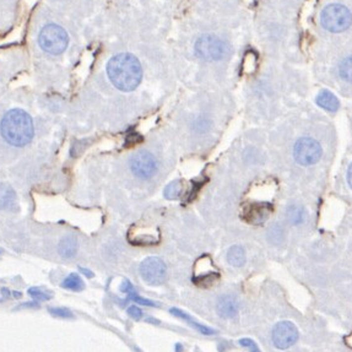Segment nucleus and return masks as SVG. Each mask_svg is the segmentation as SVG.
Instances as JSON below:
<instances>
[{"label": "nucleus", "instance_id": "15", "mask_svg": "<svg viewBox=\"0 0 352 352\" xmlns=\"http://www.w3.org/2000/svg\"><path fill=\"white\" fill-rule=\"evenodd\" d=\"M58 252L63 258H73L78 252V241H76L75 237H64L62 241L59 242V246H58Z\"/></svg>", "mask_w": 352, "mask_h": 352}, {"label": "nucleus", "instance_id": "14", "mask_svg": "<svg viewBox=\"0 0 352 352\" xmlns=\"http://www.w3.org/2000/svg\"><path fill=\"white\" fill-rule=\"evenodd\" d=\"M317 103L319 104L321 108H324L325 111L329 112H336L340 107L339 99L336 98V96L334 93H331L330 91H321V92L317 97Z\"/></svg>", "mask_w": 352, "mask_h": 352}, {"label": "nucleus", "instance_id": "19", "mask_svg": "<svg viewBox=\"0 0 352 352\" xmlns=\"http://www.w3.org/2000/svg\"><path fill=\"white\" fill-rule=\"evenodd\" d=\"M339 71H340V76L344 80L352 83V57L346 58L341 62Z\"/></svg>", "mask_w": 352, "mask_h": 352}, {"label": "nucleus", "instance_id": "17", "mask_svg": "<svg viewBox=\"0 0 352 352\" xmlns=\"http://www.w3.org/2000/svg\"><path fill=\"white\" fill-rule=\"evenodd\" d=\"M62 287L66 288L70 291H83L85 288V284H84L83 279L79 276L78 274H70L68 277H65L64 281L62 282Z\"/></svg>", "mask_w": 352, "mask_h": 352}, {"label": "nucleus", "instance_id": "29", "mask_svg": "<svg viewBox=\"0 0 352 352\" xmlns=\"http://www.w3.org/2000/svg\"><path fill=\"white\" fill-rule=\"evenodd\" d=\"M0 253H1V251H0Z\"/></svg>", "mask_w": 352, "mask_h": 352}, {"label": "nucleus", "instance_id": "5", "mask_svg": "<svg viewBox=\"0 0 352 352\" xmlns=\"http://www.w3.org/2000/svg\"><path fill=\"white\" fill-rule=\"evenodd\" d=\"M195 53L204 60H221L228 54V47L216 36L205 35L196 41Z\"/></svg>", "mask_w": 352, "mask_h": 352}, {"label": "nucleus", "instance_id": "6", "mask_svg": "<svg viewBox=\"0 0 352 352\" xmlns=\"http://www.w3.org/2000/svg\"><path fill=\"white\" fill-rule=\"evenodd\" d=\"M293 156L300 165H314L320 160L321 146L312 137H302L295 145Z\"/></svg>", "mask_w": 352, "mask_h": 352}, {"label": "nucleus", "instance_id": "16", "mask_svg": "<svg viewBox=\"0 0 352 352\" xmlns=\"http://www.w3.org/2000/svg\"><path fill=\"white\" fill-rule=\"evenodd\" d=\"M227 260L232 266H243L246 263V252L239 246L231 247L227 252Z\"/></svg>", "mask_w": 352, "mask_h": 352}, {"label": "nucleus", "instance_id": "18", "mask_svg": "<svg viewBox=\"0 0 352 352\" xmlns=\"http://www.w3.org/2000/svg\"><path fill=\"white\" fill-rule=\"evenodd\" d=\"M183 185L180 180H175V182L170 183L165 189V196L167 199H177L179 198L182 194Z\"/></svg>", "mask_w": 352, "mask_h": 352}, {"label": "nucleus", "instance_id": "27", "mask_svg": "<svg viewBox=\"0 0 352 352\" xmlns=\"http://www.w3.org/2000/svg\"><path fill=\"white\" fill-rule=\"evenodd\" d=\"M348 182L349 184H350V187L352 188V165L349 167V171H348Z\"/></svg>", "mask_w": 352, "mask_h": 352}, {"label": "nucleus", "instance_id": "22", "mask_svg": "<svg viewBox=\"0 0 352 352\" xmlns=\"http://www.w3.org/2000/svg\"><path fill=\"white\" fill-rule=\"evenodd\" d=\"M239 345L243 346V348H246V349H248V350H251V352H260L259 348H258V345L256 344V341H253L252 339H248V338L241 339V340H239Z\"/></svg>", "mask_w": 352, "mask_h": 352}, {"label": "nucleus", "instance_id": "23", "mask_svg": "<svg viewBox=\"0 0 352 352\" xmlns=\"http://www.w3.org/2000/svg\"><path fill=\"white\" fill-rule=\"evenodd\" d=\"M128 297H129V300L134 301V302L139 303V305H142V306H156L154 302H152V301L146 300V298L140 297L139 295H136V293H135V291H134V292L129 293Z\"/></svg>", "mask_w": 352, "mask_h": 352}, {"label": "nucleus", "instance_id": "8", "mask_svg": "<svg viewBox=\"0 0 352 352\" xmlns=\"http://www.w3.org/2000/svg\"><path fill=\"white\" fill-rule=\"evenodd\" d=\"M298 340V330L291 321H280L272 329V343L280 350H286Z\"/></svg>", "mask_w": 352, "mask_h": 352}, {"label": "nucleus", "instance_id": "9", "mask_svg": "<svg viewBox=\"0 0 352 352\" xmlns=\"http://www.w3.org/2000/svg\"><path fill=\"white\" fill-rule=\"evenodd\" d=\"M130 170L136 177L150 178L155 175L157 170V163L155 157L147 151H139L130 159Z\"/></svg>", "mask_w": 352, "mask_h": 352}, {"label": "nucleus", "instance_id": "20", "mask_svg": "<svg viewBox=\"0 0 352 352\" xmlns=\"http://www.w3.org/2000/svg\"><path fill=\"white\" fill-rule=\"evenodd\" d=\"M29 295L31 296L33 300L36 301H49L50 298H52V295H50L49 292H47V291L42 290V288L40 287H31L29 290Z\"/></svg>", "mask_w": 352, "mask_h": 352}, {"label": "nucleus", "instance_id": "21", "mask_svg": "<svg viewBox=\"0 0 352 352\" xmlns=\"http://www.w3.org/2000/svg\"><path fill=\"white\" fill-rule=\"evenodd\" d=\"M49 313L55 318H63V319H69V318H74L73 312L68 308L57 307V308H49Z\"/></svg>", "mask_w": 352, "mask_h": 352}, {"label": "nucleus", "instance_id": "7", "mask_svg": "<svg viewBox=\"0 0 352 352\" xmlns=\"http://www.w3.org/2000/svg\"><path fill=\"white\" fill-rule=\"evenodd\" d=\"M140 274L146 284L159 286L165 282L167 269H166L165 263L160 258L150 257L146 258L140 265Z\"/></svg>", "mask_w": 352, "mask_h": 352}, {"label": "nucleus", "instance_id": "12", "mask_svg": "<svg viewBox=\"0 0 352 352\" xmlns=\"http://www.w3.org/2000/svg\"><path fill=\"white\" fill-rule=\"evenodd\" d=\"M16 208V194L11 187L0 184V209L14 210Z\"/></svg>", "mask_w": 352, "mask_h": 352}, {"label": "nucleus", "instance_id": "2", "mask_svg": "<svg viewBox=\"0 0 352 352\" xmlns=\"http://www.w3.org/2000/svg\"><path fill=\"white\" fill-rule=\"evenodd\" d=\"M1 135L10 145L25 146L33 137V123L29 114L22 109H11L0 124Z\"/></svg>", "mask_w": 352, "mask_h": 352}, {"label": "nucleus", "instance_id": "28", "mask_svg": "<svg viewBox=\"0 0 352 352\" xmlns=\"http://www.w3.org/2000/svg\"><path fill=\"white\" fill-rule=\"evenodd\" d=\"M346 344H348V345L350 346V348H352V334H350V335H349L348 338H346Z\"/></svg>", "mask_w": 352, "mask_h": 352}, {"label": "nucleus", "instance_id": "25", "mask_svg": "<svg viewBox=\"0 0 352 352\" xmlns=\"http://www.w3.org/2000/svg\"><path fill=\"white\" fill-rule=\"evenodd\" d=\"M121 291H122V292L128 293V295H129V293L134 292V287H132V285L130 284L129 280H124L123 284H122V286H121Z\"/></svg>", "mask_w": 352, "mask_h": 352}, {"label": "nucleus", "instance_id": "24", "mask_svg": "<svg viewBox=\"0 0 352 352\" xmlns=\"http://www.w3.org/2000/svg\"><path fill=\"white\" fill-rule=\"evenodd\" d=\"M128 315L134 320H140L142 317V310L137 306H130L128 308Z\"/></svg>", "mask_w": 352, "mask_h": 352}, {"label": "nucleus", "instance_id": "3", "mask_svg": "<svg viewBox=\"0 0 352 352\" xmlns=\"http://www.w3.org/2000/svg\"><path fill=\"white\" fill-rule=\"evenodd\" d=\"M320 22L328 31L343 32L352 24V15L350 10L344 5L331 4L321 11Z\"/></svg>", "mask_w": 352, "mask_h": 352}, {"label": "nucleus", "instance_id": "26", "mask_svg": "<svg viewBox=\"0 0 352 352\" xmlns=\"http://www.w3.org/2000/svg\"><path fill=\"white\" fill-rule=\"evenodd\" d=\"M80 271L83 272L84 275H85L86 277H93V272L91 271V270H88V269H85V267H80Z\"/></svg>", "mask_w": 352, "mask_h": 352}, {"label": "nucleus", "instance_id": "10", "mask_svg": "<svg viewBox=\"0 0 352 352\" xmlns=\"http://www.w3.org/2000/svg\"><path fill=\"white\" fill-rule=\"evenodd\" d=\"M272 211V208L270 204L266 203H256L251 204L244 209L243 218L247 222L249 223H263L267 218L270 213Z\"/></svg>", "mask_w": 352, "mask_h": 352}, {"label": "nucleus", "instance_id": "4", "mask_svg": "<svg viewBox=\"0 0 352 352\" xmlns=\"http://www.w3.org/2000/svg\"><path fill=\"white\" fill-rule=\"evenodd\" d=\"M41 48L49 54H60L66 49L69 43L65 30L54 24L43 27L38 37Z\"/></svg>", "mask_w": 352, "mask_h": 352}, {"label": "nucleus", "instance_id": "13", "mask_svg": "<svg viewBox=\"0 0 352 352\" xmlns=\"http://www.w3.org/2000/svg\"><path fill=\"white\" fill-rule=\"evenodd\" d=\"M171 313H172L175 317L180 318V319L187 321V323L189 324V325H192L195 330L200 331V333L204 334V335H214V334H215V330H214V329H211V328H209V326H205V325H203V324L198 323V321L194 320L189 314L184 313L183 310L177 309V308H172V309H171Z\"/></svg>", "mask_w": 352, "mask_h": 352}, {"label": "nucleus", "instance_id": "1", "mask_svg": "<svg viewBox=\"0 0 352 352\" xmlns=\"http://www.w3.org/2000/svg\"><path fill=\"white\" fill-rule=\"evenodd\" d=\"M109 80L121 91H132L139 86L142 79L140 62L129 53H122L112 58L107 64Z\"/></svg>", "mask_w": 352, "mask_h": 352}, {"label": "nucleus", "instance_id": "11", "mask_svg": "<svg viewBox=\"0 0 352 352\" xmlns=\"http://www.w3.org/2000/svg\"><path fill=\"white\" fill-rule=\"evenodd\" d=\"M238 301L232 295L221 296L216 303L218 314L222 318H233L238 313Z\"/></svg>", "mask_w": 352, "mask_h": 352}]
</instances>
